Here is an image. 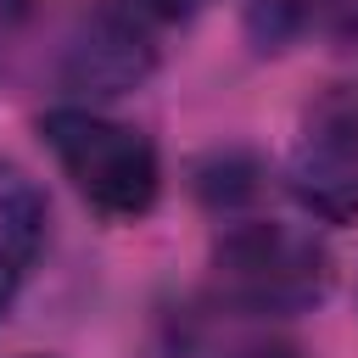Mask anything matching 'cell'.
I'll return each mask as SVG.
<instances>
[{"label":"cell","instance_id":"1","mask_svg":"<svg viewBox=\"0 0 358 358\" xmlns=\"http://www.w3.org/2000/svg\"><path fill=\"white\" fill-rule=\"evenodd\" d=\"M39 134L50 145L62 179L78 190V201L90 213H101L112 224H134L157 207L162 157L134 123H117L84 101H67L39 117Z\"/></svg>","mask_w":358,"mask_h":358},{"label":"cell","instance_id":"3","mask_svg":"<svg viewBox=\"0 0 358 358\" xmlns=\"http://www.w3.org/2000/svg\"><path fill=\"white\" fill-rule=\"evenodd\" d=\"M151 17H140L129 0L123 6H95L84 11L67 39H62V56H56V78L67 95L78 101H112V95H129L151 78L157 67V45H151Z\"/></svg>","mask_w":358,"mask_h":358},{"label":"cell","instance_id":"7","mask_svg":"<svg viewBox=\"0 0 358 358\" xmlns=\"http://www.w3.org/2000/svg\"><path fill=\"white\" fill-rule=\"evenodd\" d=\"M28 22H34V0H0V67H6L11 50L22 45Z\"/></svg>","mask_w":358,"mask_h":358},{"label":"cell","instance_id":"8","mask_svg":"<svg viewBox=\"0 0 358 358\" xmlns=\"http://www.w3.org/2000/svg\"><path fill=\"white\" fill-rule=\"evenodd\" d=\"M140 17H151V22H190L207 0H129Z\"/></svg>","mask_w":358,"mask_h":358},{"label":"cell","instance_id":"10","mask_svg":"<svg viewBox=\"0 0 358 358\" xmlns=\"http://www.w3.org/2000/svg\"><path fill=\"white\" fill-rule=\"evenodd\" d=\"M246 358H296V352H291V347H274V341H263V347H252Z\"/></svg>","mask_w":358,"mask_h":358},{"label":"cell","instance_id":"4","mask_svg":"<svg viewBox=\"0 0 358 358\" xmlns=\"http://www.w3.org/2000/svg\"><path fill=\"white\" fill-rule=\"evenodd\" d=\"M291 185L319 218H358V95L330 90L308 106L291 151Z\"/></svg>","mask_w":358,"mask_h":358},{"label":"cell","instance_id":"6","mask_svg":"<svg viewBox=\"0 0 358 358\" xmlns=\"http://www.w3.org/2000/svg\"><path fill=\"white\" fill-rule=\"evenodd\" d=\"M324 11H330V0H241L246 39H252L257 50H285V45H296Z\"/></svg>","mask_w":358,"mask_h":358},{"label":"cell","instance_id":"9","mask_svg":"<svg viewBox=\"0 0 358 358\" xmlns=\"http://www.w3.org/2000/svg\"><path fill=\"white\" fill-rule=\"evenodd\" d=\"M330 17L341 28H358V0H330Z\"/></svg>","mask_w":358,"mask_h":358},{"label":"cell","instance_id":"5","mask_svg":"<svg viewBox=\"0 0 358 358\" xmlns=\"http://www.w3.org/2000/svg\"><path fill=\"white\" fill-rule=\"evenodd\" d=\"M39 246H45V196L22 168L0 162V313L17 302Z\"/></svg>","mask_w":358,"mask_h":358},{"label":"cell","instance_id":"11","mask_svg":"<svg viewBox=\"0 0 358 358\" xmlns=\"http://www.w3.org/2000/svg\"><path fill=\"white\" fill-rule=\"evenodd\" d=\"M28 358H45V352H28Z\"/></svg>","mask_w":358,"mask_h":358},{"label":"cell","instance_id":"2","mask_svg":"<svg viewBox=\"0 0 358 358\" xmlns=\"http://www.w3.org/2000/svg\"><path fill=\"white\" fill-rule=\"evenodd\" d=\"M213 285L241 313H308L336 285L330 246L280 218H241L213 241Z\"/></svg>","mask_w":358,"mask_h":358}]
</instances>
